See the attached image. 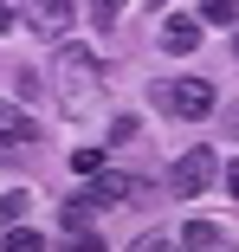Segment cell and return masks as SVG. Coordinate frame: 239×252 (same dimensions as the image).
Masks as SVG:
<instances>
[{
	"label": "cell",
	"instance_id": "obj_1",
	"mask_svg": "<svg viewBox=\"0 0 239 252\" xmlns=\"http://www.w3.org/2000/svg\"><path fill=\"white\" fill-rule=\"evenodd\" d=\"M97 52L90 45H59V59H52V97H59V110L71 123H90L104 104V84H97Z\"/></svg>",
	"mask_w": 239,
	"mask_h": 252
},
{
	"label": "cell",
	"instance_id": "obj_2",
	"mask_svg": "<svg viewBox=\"0 0 239 252\" xmlns=\"http://www.w3.org/2000/svg\"><path fill=\"white\" fill-rule=\"evenodd\" d=\"M155 104H162L168 117H181V123H201V117L213 110V84H207V78H162V84H155Z\"/></svg>",
	"mask_w": 239,
	"mask_h": 252
},
{
	"label": "cell",
	"instance_id": "obj_3",
	"mask_svg": "<svg viewBox=\"0 0 239 252\" xmlns=\"http://www.w3.org/2000/svg\"><path fill=\"white\" fill-rule=\"evenodd\" d=\"M220 181V162H213V149H187V156L168 168V194H201V188H213Z\"/></svg>",
	"mask_w": 239,
	"mask_h": 252
},
{
	"label": "cell",
	"instance_id": "obj_4",
	"mask_svg": "<svg viewBox=\"0 0 239 252\" xmlns=\"http://www.w3.org/2000/svg\"><path fill=\"white\" fill-rule=\"evenodd\" d=\"M20 7H26V20L39 32H65L71 26V0H20Z\"/></svg>",
	"mask_w": 239,
	"mask_h": 252
},
{
	"label": "cell",
	"instance_id": "obj_5",
	"mask_svg": "<svg viewBox=\"0 0 239 252\" xmlns=\"http://www.w3.org/2000/svg\"><path fill=\"white\" fill-rule=\"evenodd\" d=\"M194 45H201V20H187V13L162 20V52H194Z\"/></svg>",
	"mask_w": 239,
	"mask_h": 252
},
{
	"label": "cell",
	"instance_id": "obj_6",
	"mask_svg": "<svg viewBox=\"0 0 239 252\" xmlns=\"http://www.w3.org/2000/svg\"><path fill=\"white\" fill-rule=\"evenodd\" d=\"M181 246H226V233H220L213 220H187V226H181Z\"/></svg>",
	"mask_w": 239,
	"mask_h": 252
},
{
	"label": "cell",
	"instance_id": "obj_7",
	"mask_svg": "<svg viewBox=\"0 0 239 252\" xmlns=\"http://www.w3.org/2000/svg\"><path fill=\"white\" fill-rule=\"evenodd\" d=\"M201 20L207 26H233L239 20V0H201Z\"/></svg>",
	"mask_w": 239,
	"mask_h": 252
},
{
	"label": "cell",
	"instance_id": "obj_8",
	"mask_svg": "<svg viewBox=\"0 0 239 252\" xmlns=\"http://www.w3.org/2000/svg\"><path fill=\"white\" fill-rule=\"evenodd\" d=\"M32 142V117L26 110H7V149H26Z\"/></svg>",
	"mask_w": 239,
	"mask_h": 252
},
{
	"label": "cell",
	"instance_id": "obj_9",
	"mask_svg": "<svg viewBox=\"0 0 239 252\" xmlns=\"http://www.w3.org/2000/svg\"><path fill=\"white\" fill-rule=\"evenodd\" d=\"M84 13H90V26H110L123 13V0H84Z\"/></svg>",
	"mask_w": 239,
	"mask_h": 252
},
{
	"label": "cell",
	"instance_id": "obj_10",
	"mask_svg": "<svg viewBox=\"0 0 239 252\" xmlns=\"http://www.w3.org/2000/svg\"><path fill=\"white\" fill-rule=\"evenodd\" d=\"M71 168H78V175H97L104 156H97V149H71Z\"/></svg>",
	"mask_w": 239,
	"mask_h": 252
},
{
	"label": "cell",
	"instance_id": "obj_11",
	"mask_svg": "<svg viewBox=\"0 0 239 252\" xmlns=\"http://www.w3.org/2000/svg\"><path fill=\"white\" fill-rule=\"evenodd\" d=\"M0 246H13V252H26V246H39V233H26V226H7V239Z\"/></svg>",
	"mask_w": 239,
	"mask_h": 252
},
{
	"label": "cell",
	"instance_id": "obj_12",
	"mask_svg": "<svg viewBox=\"0 0 239 252\" xmlns=\"http://www.w3.org/2000/svg\"><path fill=\"white\" fill-rule=\"evenodd\" d=\"M20 214H26V194H20V188H7V226H20Z\"/></svg>",
	"mask_w": 239,
	"mask_h": 252
},
{
	"label": "cell",
	"instance_id": "obj_13",
	"mask_svg": "<svg viewBox=\"0 0 239 252\" xmlns=\"http://www.w3.org/2000/svg\"><path fill=\"white\" fill-rule=\"evenodd\" d=\"M45 84H32V71H13V97H39Z\"/></svg>",
	"mask_w": 239,
	"mask_h": 252
},
{
	"label": "cell",
	"instance_id": "obj_14",
	"mask_svg": "<svg viewBox=\"0 0 239 252\" xmlns=\"http://www.w3.org/2000/svg\"><path fill=\"white\" fill-rule=\"evenodd\" d=\"M110 142H136V117H117L110 123Z\"/></svg>",
	"mask_w": 239,
	"mask_h": 252
},
{
	"label": "cell",
	"instance_id": "obj_15",
	"mask_svg": "<svg viewBox=\"0 0 239 252\" xmlns=\"http://www.w3.org/2000/svg\"><path fill=\"white\" fill-rule=\"evenodd\" d=\"M226 194L239 200V162H226Z\"/></svg>",
	"mask_w": 239,
	"mask_h": 252
},
{
	"label": "cell",
	"instance_id": "obj_16",
	"mask_svg": "<svg viewBox=\"0 0 239 252\" xmlns=\"http://www.w3.org/2000/svg\"><path fill=\"white\" fill-rule=\"evenodd\" d=\"M142 7H168V0H142Z\"/></svg>",
	"mask_w": 239,
	"mask_h": 252
},
{
	"label": "cell",
	"instance_id": "obj_17",
	"mask_svg": "<svg viewBox=\"0 0 239 252\" xmlns=\"http://www.w3.org/2000/svg\"><path fill=\"white\" fill-rule=\"evenodd\" d=\"M233 136H239V110H233Z\"/></svg>",
	"mask_w": 239,
	"mask_h": 252
},
{
	"label": "cell",
	"instance_id": "obj_18",
	"mask_svg": "<svg viewBox=\"0 0 239 252\" xmlns=\"http://www.w3.org/2000/svg\"><path fill=\"white\" fill-rule=\"evenodd\" d=\"M233 52H239V39H233Z\"/></svg>",
	"mask_w": 239,
	"mask_h": 252
}]
</instances>
